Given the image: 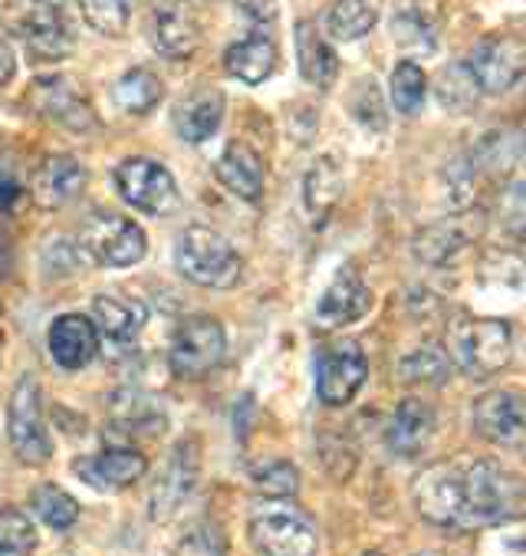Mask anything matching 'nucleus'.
Returning <instances> with one entry per match:
<instances>
[{
  "label": "nucleus",
  "mask_w": 526,
  "mask_h": 556,
  "mask_svg": "<svg viewBox=\"0 0 526 556\" xmlns=\"http://www.w3.org/2000/svg\"><path fill=\"white\" fill-rule=\"evenodd\" d=\"M474 228L467 225L464 217H451V220H438V225L418 231L414 241H411V254L418 264H432V267H441V264H451L461 251H467L474 244Z\"/></svg>",
  "instance_id": "obj_19"
},
{
  "label": "nucleus",
  "mask_w": 526,
  "mask_h": 556,
  "mask_svg": "<svg viewBox=\"0 0 526 556\" xmlns=\"http://www.w3.org/2000/svg\"><path fill=\"white\" fill-rule=\"evenodd\" d=\"M398 376L405 382H421V386H438L451 376V359L438 343H425L414 353H408L398 366Z\"/></svg>",
  "instance_id": "obj_31"
},
{
  "label": "nucleus",
  "mask_w": 526,
  "mask_h": 556,
  "mask_svg": "<svg viewBox=\"0 0 526 556\" xmlns=\"http://www.w3.org/2000/svg\"><path fill=\"white\" fill-rule=\"evenodd\" d=\"M224 96L218 89H197L175 105V129L184 142H207L221 129Z\"/></svg>",
  "instance_id": "obj_20"
},
{
  "label": "nucleus",
  "mask_w": 526,
  "mask_h": 556,
  "mask_svg": "<svg viewBox=\"0 0 526 556\" xmlns=\"http://www.w3.org/2000/svg\"><path fill=\"white\" fill-rule=\"evenodd\" d=\"M194 484H197V452L191 441H181L168 455V462L152 488V520L155 523L171 520L181 510V504L191 497Z\"/></svg>",
  "instance_id": "obj_14"
},
{
  "label": "nucleus",
  "mask_w": 526,
  "mask_h": 556,
  "mask_svg": "<svg viewBox=\"0 0 526 556\" xmlns=\"http://www.w3.org/2000/svg\"><path fill=\"white\" fill-rule=\"evenodd\" d=\"M464 481V530L497 527L516 517L519 510V481L497 462L477 458L461 468Z\"/></svg>",
  "instance_id": "obj_4"
},
{
  "label": "nucleus",
  "mask_w": 526,
  "mask_h": 556,
  "mask_svg": "<svg viewBox=\"0 0 526 556\" xmlns=\"http://www.w3.org/2000/svg\"><path fill=\"white\" fill-rule=\"evenodd\" d=\"M474 428L484 441L503 444V448H519L526 434V405L519 392H487L474 402Z\"/></svg>",
  "instance_id": "obj_13"
},
{
  "label": "nucleus",
  "mask_w": 526,
  "mask_h": 556,
  "mask_svg": "<svg viewBox=\"0 0 526 556\" xmlns=\"http://www.w3.org/2000/svg\"><path fill=\"white\" fill-rule=\"evenodd\" d=\"M21 37L27 50L40 60H63L73 50V34L56 11H37L24 21Z\"/></svg>",
  "instance_id": "obj_25"
},
{
  "label": "nucleus",
  "mask_w": 526,
  "mask_h": 556,
  "mask_svg": "<svg viewBox=\"0 0 526 556\" xmlns=\"http://www.w3.org/2000/svg\"><path fill=\"white\" fill-rule=\"evenodd\" d=\"M251 481L254 488L264 494V497H293L299 491V471L290 465V462H264L251 471Z\"/></svg>",
  "instance_id": "obj_37"
},
{
  "label": "nucleus",
  "mask_w": 526,
  "mask_h": 556,
  "mask_svg": "<svg viewBox=\"0 0 526 556\" xmlns=\"http://www.w3.org/2000/svg\"><path fill=\"white\" fill-rule=\"evenodd\" d=\"M228 353V337L224 326L215 316H188L171 340L168 366L178 379H204L224 363Z\"/></svg>",
  "instance_id": "obj_6"
},
{
  "label": "nucleus",
  "mask_w": 526,
  "mask_h": 556,
  "mask_svg": "<svg viewBox=\"0 0 526 556\" xmlns=\"http://www.w3.org/2000/svg\"><path fill=\"white\" fill-rule=\"evenodd\" d=\"M34 510L50 530H69L79 520V504L56 484H43L34 491Z\"/></svg>",
  "instance_id": "obj_34"
},
{
  "label": "nucleus",
  "mask_w": 526,
  "mask_h": 556,
  "mask_svg": "<svg viewBox=\"0 0 526 556\" xmlns=\"http://www.w3.org/2000/svg\"><path fill=\"white\" fill-rule=\"evenodd\" d=\"M369 379V359L352 340H339L330 350H323L316 363V395L323 405L339 408L356 399V392Z\"/></svg>",
  "instance_id": "obj_10"
},
{
  "label": "nucleus",
  "mask_w": 526,
  "mask_h": 556,
  "mask_svg": "<svg viewBox=\"0 0 526 556\" xmlns=\"http://www.w3.org/2000/svg\"><path fill=\"white\" fill-rule=\"evenodd\" d=\"M21 198H24V185L0 165V211H11Z\"/></svg>",
  "instance_id": "obj_40"
},
{
  "label": "nucleus",
  "mask_w": 526,
  "mask_h": 556,
  "mask_svg": "<svg viewBox=\"0 0 526 556\" xmlns=\"http://www.w3.org/2000/svg\"><path fill=\"white\" fill-rule=\"evenodd\" d=\"M218 178L231 194L244 201H260L267 168H264V159L247 142H231L224 155L218 159Z\"/></svg>",
  "instance_id": "obj_22"
},
{
  "label": "nucleus",
  "mask_w": 526,
  "mask_h": 556,
  "mask_svg": "<svg viewBox=\"0 0 526 556\" xmlns=\"http://www.w3.org/2000/svg\"><path fill=\"white\" fill-rule=\"evenodd\" d=\"M152 47L168 60H184L201 43V24L188 0H155L149 17Z\"/></svg>",
  "instance_id": "obj_12"
},
{
  "label": "nucleus",
  "mask_w": 526,
  "mask_h": 556,
  "mask_svg": "<svg viewBox=\"0 0 526 556\" xmlns=\"http://www.w3.org/2000/svg\"><path fill=\"white\" fill-rule=\"evenodd\" d=\"M82 481H89L92 488H110V491H123L129 484H136L145 471H149V462L142 452L136 448H123V444H116V448H105L92 458H82L76 462L73 468Z\"/></svg>",
  "instance_id": "obj_16"
},
{
  "label": "nucleus",
  "mask_w": 526,
  "mask_h": 556,
  "mask_svg": "<svg viewBox=\"0 0 526 556\" xmlns=\"http://www.w3.org/2000/svg\"><path fill=\"white\" fill-rule=\"evenodd\" d=\"M86 188V168L73 155H50L34 175V198L43 207H63Z\"/></svg>",
  "instance_id": "obj_21"
},
{
  "label": "nucleus",
  "mask_w": 526,
  "mask_h": 556,
  "mask_svg": "<svg viewBox=\"0 0 526 556\" xmlns=\"http://www.w3.org/2000/svg\"><path fill=\"white\" fill-rule=\"evenodd\" d=\"M139 0H79L82 21L102 37H123L129 30Z\"/></svg>",
  "instance_id": "obj_32"
},
{
  "label": "nucleus",
  "mask_w": 526,
  "mask_h": 556,
  "mask_svg": "<svg viewBox=\"0 0 526 556\" xmlns=\"http://www.w3.org/2000/svg\"><path fill=\"white\" fill-rule=\"evenodd\" d=\"M251 543L264 556H316L320 533L306 510L286 497H264L251 510Z\"/></svg>",
  "instance_id": "obj_2"
},
{
  "label": "nucleus",
  "mask_w": 526,
  "mask_h": 556,
  "mask_svg": "<svg viewBox=\"0 0 526 556\" xmlns=\"http://www.w3.org/2000/svg\"><path fill=\"white\" fill-rule=\"evenodd\" d=\"M175 267L194 287L228 290L238 283L244 261L224 235L210 228H188L175 244Z\"/></svg>",
  "instance_id": "obj_3"
},
{
  "label": "nucleus",
  "mask_w": 526,
  "mask_h": 556,
  "mask_svg": "<svg viewBox=\"0 0 526 556\" xmlns=\"http://www.w3.org/2000/svg\"><path fill=\"white\" fill-rule=\"evenodd\" d=\"M241 4V11L247 14V17H254V21H273L277 17V0H238Z\"/></svg>",
  "instance_id": "obj_41"
},
{
  "label": "nucleus",
  "mask_w": 526,
  "mask_h": 556,
  "mask_svg": "<svg viewBox=\"0 0 526 556\" xmlns=\"http://www.w3.org/2000/svg\"><path fill=\"white\" fill-rule=\"evenodd\" d=\"M277 43L264 34H254V37H244L238 43L228 47L224 53V66L234 79L247 83V86H260L264 79L273 76L277 70Z\"/></svg>",
  "instance_id": "obj_24"
},
{
  "label": "nucleus",
  "mask_w": 526,
  "mask_h": 556,
  "mask_svg": "<svg viewBox=\"0 0 526 556\" xmlns=\"http://www.w3.org/2000/svg\"><path fill=\"white\" fill-rule=\"evenodd\" d=\"M8 438L24 465H47L53 458V441L40 412V386L34 376H24L11 395L8 408Z\"/></svg>",
  "instance_id": "obj_7"
},
{
  "label": "nucleus",
  "mask_w": 526,
  "mask_h": 556,
  "mask_svg": "<svg viewBox=\"0 0 526 556\" xmlns=\"http://www.w3.org/2000/svg\"><path fill=\"white\" fill-rule=\"evenodd\" d=\"M438 102L448 109V113H458V116H467L477 109L480 89L464 63H454L438 76Z\"/></svg>",
  "instance_id": "obj_29"
},
{
  "label": "nucleus",
  "mask_w": 526,
  "mask_h": 556,
  "mask_svg": "<svg viewBox=\"0 0 526 556\" xmlns=\"http://www.w3.org/2000/svg\"><path fill=\"white\" fill-rule=\"evenodd\" d=\"M464 66L471 70L480 92L497 96V92H506L519 83V76L526 70V47L513 34L487 37L474 47V53Z\"/></svg>",
  "instance_id": "obj_11"
},
{
  "label": "nucleus",
  "mask_w": 526,
  "mask_h": 556,
  "mask_svg": "<svg viewBox=\"0 0 526 556\" xmlns=\"http://www.w3.org/2000/svg\"><path fill=\"white\" fill-rule=\"evenodd\" d=\"M343 168L336 159L323 155L316 159L312 168L306 172L303 178V201H306V211L316 217V214H326L336 207V201L343 198Z\"/></svg>",
  "instance_id": "obj_27"
},
{
  "label": "nucleus",
  "mask_w": 526,
  "mask_h": 556,
  "mask_svg": "<svg viewBox=\"0 0 526 556\" xmlns=\"http://www.w3.org/2000/svg\"><path fill=\"white\" fill-rule=\"evenodd\" d=\"M92 313H95L92 326H99L105 337L119 340V343L132 340L149 319L145 306L139 300H129V296H95Z\"/></svg>",
  "instance_id": "obj_26"
},
{
  "label": "nucleus",
  "mask_w": 526,
  "mask_h": 556,
  "mask_svg": "<svg viewBox=\"0 0 526 556\" xmlns=\"http://www.w3.org/2000/svg\"><path fill=\"white\" fill-rule=\"evenodd\" d=\"M414 507L435 527L464 530V481L461 468L451 462H438L414 478Z\"/></svg>",
  "instance_id": "obj_8"
},
{
  "label": "nucleus",
  "mask_w": 526,
  "mask_h": 556,
  "mask_svg": "<svg viewBox=\"0 0 526 556\" xmlns=\"http://www.w3.org/2000/svg\"><path fill=\"white\" fill-rule=\"evenodd\" d=\"M296 60H299V73L306 83L320 86V89H330L339 76V56L336 50L320 37L309 21H299L296 24Z\"/></svg>",
  "instance_id": "obj_23"
},
{
  "label": "nucleus",
  "mask_w": 526,
  "mask_h": 556,
  "mask_svg": "<svg viewBox=\"0 0 526 556\" xmlns=\"http://www.w3.org/2000/svg\"><path fill=\"white\" fill-rule=\"evenodd\" d=\"M369 303H372V293L362 274L356 267H343L326 287L320 306H316V319L326 326H346V323H356L369 309Z\"/></svg>",
  "instance_id": "obj_18"
},
{
  "label": "nucleus",
  "mask_w": 526,
  "mask_h": 556,
  "mask_svg": "<svg viewBox=\"0 0 526 556\" xmlns=\"http://www.w3.org/2000/svg\"><path fill=\"white\" fill-rule=\"evenodd\" d=\"M17 73V53L8 43V37H0V86H8Z\"/></svg>",
  "instance_id": "obj_42"
},
{
  "label": "nucleus",
  "mask_w": 526,
  "mask_h": 556,
  "mask_svg": "<svg viewBox=\"0 0 526 556\" xmlns=\"http://www.w3.org/2000/svg\"><path fill=\"white\" fill-rule=\"evenodd\" d=\"M47 346H50V356L56 359V366H63V369H82L99 353V329L92 326L89 316L66 313V316H60L50 326Z\"/></svg>",
  "instance_id": "obj_15"
},
{
  "label": "nucleus",
  "mask_w": 526,
  "mask_h": 556,
  "mask_svg": "<svg viewBox=\"0 0 526 556\" xmlns=\"http://www.w3.org/2000/svg\"><path fill=\"white\" fill-rule=\"evenodd\" d=\"M448 359L471 379H490L513 356V329L493 316H454L448 326Z\"/></svg>",
  "instance_id": "obj_1"
},
{
  "label": "nucleus",
  "mask_w": 526,
  "mask_h": 556,
  "mask_svg": "<svg viewBox=\"0 0 526 556\" xmlns=\"http://www.w3.org/2000/svg\"><path fill=\"white\" fill-rule=\"evenodd\" d=\"M421 556H441V553H421Z\"/></svg>",
  "instance_id": "obj_46"
},
{
  "label": "nucleus",
  "mask_w": 526,
  "mask_h": 556,
  "mask_svg": "<svg viewBox=\"0 0 526 556\" xmlns=\"http://www.w3.org/2000/svg\"><path fill=\"white\" fill-rule=\"evenodd\" d=\"M392 40L408 53H435V27L421 11H401L392 21Z\"/></svg>",
  "instance_id": "obj_36"
},
{
  "label": "nucleus",
  "mask_w": 526,
  "mask_h": 556,
  "mask_svg": "<svg viewBox=\"0 0 526 556\" xmlns=\"http://www.w3.org/2000/svg\"><path fill=\"white\" fill-rule=\"evenodd\" d=\"M365 556H385V553H375V549H372V553H365Z\"/></svg>",
  "instance_id": "obj_45"
},
{
  "label": "nucleus",
  "mask_w": 526,
  "mask_h": 556,
  "mask_svg": "<svg viewBox=\"0 0 526 556\" xmlns=\"http://www.w3.org/2000/svg\"><path fill=\"white\" fill-rule=\"evenodd\" d=\"M375 8H369V0H336L330 17H326V30L333 40H359L375 27Z\"/></svg>",
  "instance_id": "obj_30"
},
{
  "label": "nucleus",
  "mask_w": 526,
  "mask_h": 556,
  "mask_svg": "<svg viewBox=\"0 0 526 556\" xmlns=\"http://www.w3.org/2000/svg\"><path fill=\"white\" fill-rule=\"evenodd\" d=\"M34 549H37L34 520L17 507L0 510V556H30Z\"/></svg>",
  "instance_id": "obj_35"
},
{
  "label": "nucleus",
  "mask_w": 526,
  "mask_h": 556,
  "mask_svg": "<svg viewBox=\"0 0 526 556\" xmlns=\"http://www.w3.org/2000/svg\"><path fill=\"white\" fill-rule=\"evenodd\" d=\"M79 248L102 267H136L149 244L132 217L113 211H92L79 228Z\"/></svg>",
  "instance_id": "obj_5"
},
{
  "label": "nucleus",
  "mask_w": 526,
  "mask_h": 556,
  "mask_svg": "<svg viewBox=\"0 0 526 556\" xmlns=\"http://www.w3.org/2000/svg\"><path fill=\"white\" fill-rule=\"evenodd\" d=\"M11 264H14V248H11L8 235L0 231V277H8V274H11Z\"/></svg>",
  "instance_id": "obj_43"
},
{
  "label": "nucleus",
  "mask_w": 526,
  "mask_h": 556,
  "mask_svg": "<svg viewBox=\"0 0 526 556\" xmlns=\"http://www.w3.org/2000/svg\"><path fill=\"white\" fill-rule=\"evenodd\" d=\"M432 434H435V408L421 399H405L388 421L385 441L395 455L411 458L428 448Z\"/></svg>",
  "instance_id": "obj_17"
},
{
  "label": "nucleus",
  "mask_w": 526,
  "mask_h": 556,
  "mask_svg": "<svg viewBox=\"0 0 526 556\" xmlns=\"http://www.w3.org/2000/svg\"><path fill=\"white\" fill-rule=\"evenodd\" d=\"M116 188L126 204L145 214H171L178 207V185L155 159H126L116 168Z\"/></svg>",
  "instance_id": "obj_9"
},
{
  "label": "nucleus",
  "mask_w": 526,
  "mask_h": 556,
  "mask_svg": "<svg viewBox=\"0 0 526 556\" xmlns=\"http://www.w3.org/2000/svg\"><path fill=\"white\" fill-rule=\"evenodd\" d=\"M34 4H40L43 11H56V8H63L66 0H34Z\"/></svg>",
  "instance_id": "obj_44"
},
{
  "label": "nucleus",
  "mask_w": 526,
  "mask_h": 556,
  "mask_svg": "<svg viewBox=\"0 0 526 556\" xmlns=\"http://www.w3.org/2000/svg\"><path fill=\"white\" fill-rule=\"evenodd\" d=\"M175 556H228V536L218 523H197L178 540Z\"/></svg>",
  "instance_id": "obj_39"
},
{
  "label": "nucleus",
  "mask_w": 526,
  "mask_h": 556,
  "mask_svg": "<svg viewBox=\"0 0 526 556\" xmlns=\"http://www.w3.org/2000/svg\"><path fill=\"white\" fill-rule=\"evenodd\" d=\"M40 92H47L43 109H47V113H50L53 119H60V123H66V126H73V129H82L86 123H92L86 102L76 99L63 83H40Z\"/></svg>",
  "instance_id": "obj_38"
},
{
  "label": "nucleus",
  "mask_w": 526,
  "mask_h": 556,
  "mask_svg": "<svg viewBox=\"0 0 526 556\" xmlns=\"http://www.w3.org/2000/svg\"><path fill=\"white\" fill-rule=\"evenodd\" d=\"M113 96H116V105L123 109V113H129V116H149L152 109L162 102L165 86H162V79L152 70H129L116 83Z\"/></svg>",
  "instance_id": "obj_28"
},
{
  "label": "nucleus",
  "mask_w": 526,
  "mask_h": 556,
  "mask_svg": "<svg viewBox=\"0 0 526 556\" xmlns=\"http://www.w3.org/2000/svg\"><path fill=\"white\" fill-rule=\"evenodd\" d=\"M425 96H428V76L418 63L411 60H401L395 70H392V102L398 113L405 116H414L421 105H425Z\"/></svg>",
  "instance_id": "obj_33"
}]
</instances>
